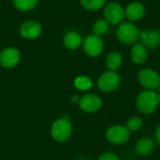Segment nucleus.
Instances as JSON below:
<instances>
[{
  "instance_id": "16",
  "label": "nucleus",
  "mask_w": 160,
  "mask_h": 160,
  "mask_svg": "<svg viewBox=\"0 0 160 160\" xmlns=\"http://www.w3.org/2000/svg\"><path fill=\"white\" fill-rule=\"evenodd\" d=\"M64 44L68 49L75 50L82 44V37L77 32H69L65 36Z\"/></svg>"
},
{
  "instance_id": "9",
  "label": "nucleus",
  "mask_w": 160,
  "mask_h": 160,
  "mask_svg": "<svg viewBox=\"0 0 160 160\" xmlns=\"http://www.w3.org/2000/svg\"><path fill=\"white\" fill-rule=\"evenodd\" d=\"M139 38L145 47L149 49L157 48L160 45V31L158 29H153L150 31L142 30L139 32Z\"/></svg>"
},
{
  "instance_id": "4",
  "label": "nucleus",
  "mask_w": 160,
  "mask_h": 160,
  "mask_svg": "<svg viewBox=\"0 0 160 160\" xmlns=\"http://www.w3.org/2000/svg\"><path fill=\"white\" fill-rule=\"evenodd\" d=\"M121 82L120 76L114 71H107L103 73L98 82V85L99 89L103 92L110 93L118 88Z\"/></svg>"
},
{
  "instance_id": "12",
  "label": "nucleus",
  "mask_w": 160,
  "mask_h": 160,
  "mask_svg": "<svg viewBox=\"0 0 160 160\" xmlns=\"http://www.w3.org/2000/svg\"><path fill=\"white\" fill-rule=\"evenodd\" d=\"M20 60V53L15 48L5 49L0 54V64L5 68L15 67Z\"/></svg>"
},
{
  "instance_id": "13",
  "label": "nucleus",
  "mask_w": 160,
  "mask_h": 160,
  "mask_svg": "<svg viewBox=\"0 0 160 160\" xmlns=\"http://www.w3.org/2000/svg\"><path fill=\"white\" fill-rule=\"evenodd\" d=\"M145 13V8L142 4L135 2L128 6L125 14L130 21H138L143 17Z\"/></svg>"
},
{
  "instance_id": "1",
  "label": "nucleus",
  "mask_w": 160,
  "mask_h": 160,
  "mask_svg": "<svg viewBox=\"0 0 160 160\" xmlns=\"http://www.w3.org/2000/svg\"><path fill=\"white\" fill-rule=\"evenodd\" d=\"M159 104L158 94L153 90H145L139 94L136 100L137 109L143 114H150L156 111Z\"/></svg>"
},
{
  "instance_id": "19",
  "label": "nucleus",
  "mask_w": 160,
  "mask_h": 160,
  "mask_svg": "<svg viewBox=\"0 0 160 160\" xmlns=\"http://www.w3.org/2000/svg\"><path fill=\"white\" fill-rule=\"evenodd\" d=\"M74 85L79 90L86 91V90H89L93 86V82L88 77L80 76V77L76 78V80L74 82Z\"/></svg>"
},
{
  "instance_id": "3",
  "label": "nucleus",
  "mask_w": 160,
  "mask_h": 160,
  "mask_svg": "<svg viewBox=\"0 0 160 160\" xmlns=\"http://www.w3.org/2000/svg\"><path fill=\"white\" fill-rule=\"evenodd\" d=\"M72 127L67 118L56 120L52 127V136L57 142L67 141L71 134Z\"/></svg>"
},
{
  "instance_id": "8",
  "label": "nucleus",
  "mask_w": 160,
  "mask_h": 160,
  "mask_svg": "<svg viewBox=\"0 0 160 160\" xmlns=\"http://www.w3.org/2000/svg\"><path fill=\"white\" fill-rule=\"evenodd\" d=\"M104 15L111 23H119L125 17V12L121 5L117 3H110L105 7Z\"/></svg>"
},
{
  "instance_id": "25",
  "label": "nucleus",
  "mask_w": 160,
  "mask_h": 160,
  "mask_svg": "<svg viewBox=\"0 0 160 160\" xmlns=\"http://www.w3.org/2000/svg\"><path fill=\"white\" fill-rule=\"evenodd\" d=\"M158 99H159V103H160V95H158Z\"/></svg>"
},
{
  "instance_id": "2",
  "label": "nucleus",
  "mask_w": 160,
  "mask_h": 160,
  "mask_svg": "<svg viewBox=\"0 0 160 160\" xmlns=\"http://www.w3.org/2000/svg\"><path fill=\"white\" fill-rule=\"evenodd\" d=\"M117 37L121 42L127 45L135 43L139 38V30L131 22H123L117 29Z\"/></svg>"
},
{
  "instance_id": "7",
  "label": "nucleus",
  "mask_w": 160,
  "mask_h": 160,
  "mask_svg": "<svg viewBox=\"0 0 160 160\" xmlns=\"http://www.w3.org/2000/svg\"><path fill=\"white\" fill-rule=\"evenodd\" d=\"M83 48L85 52L89 56L95 57L101 53L103 50V41L99 36L90 35L85 38L83 43Z\"/></svg>"
},
{
  "instance_id": "21",
  "label": "nucleus",
  "mask_w": 160,
  "mask_h": 160,
  "mask_svg": "<svg viewBox=\"0 0 160 160\" xmlns=\"http://www.w3.org/2000/svg\"><path fill=\"white\" fill-rule=\"evenodd\" d=\"M142 118L140 117H131L128 120L127 122V128L130 131V132H133V131H137L139 130L142 127Z\"/></svg>"
},
{
  "instance_id": "14",
  "label": "nucleus",
  "mask_w": 160,
  "mask_h": 160,
  "mask_svg": "<svg viewBox=\"0 0 160 160\" xmlns=\"http://www.w3.org/2000/svg\"><path fill=\"white\" fill-rule=\"evenodd\" d=\"M147 58L146 47L142 43H136L131 50V59L136 64H142Z\"/></svg>"
},
{
  "instance_id": "23",
  "label": "nucleus",
  "mask_w": 160,
  "mask_h": 160,
  "mask_svg": "<svg viewBox=\"0 0 160 160\" xmlns=\"http://www.w3.org/2000/svg\"><path fill=\"white\" fill-rule=\"evenodd\" d=\"M98 160H120V158H118V156H116L113 153L111 152H106L104 154H102Z\"/></svg>"
},
{
  "instance_id": "22",
  "label": "nucleus",
  "mask_w": 160,
  "mask_h": 160,
  "mask_svg": "<svg viewBox=\"0 0 160 160\" xmlns=\"http://www.w3.org/2000/svg\"><path fill=\"white\" fill-rule=\"evenodd\" d=\"M108 30V22L105 20H98L94 24V32L97 36H101L105 34Z\"/></svg>"
},
{
  "instance_id": "17",
  "label": "nucleus",
  "mask_w": 160,
  "mask_h": 160,
  "mask_svg": "<svg viewBox=\"0 0 160 160\" xmlns=\"http://www.w3.org/2000/svg\"><path fill=\"white\" fill-rule=\"evenodd\" d=\"M121 64H122V56L118 52H112L106 58V66L112 71L118 69Z\"/></svg>"
},
{
  "instance_id": "18",
  "label": "nucleus",
  "mask_w": 160,
  "mask_h": 160,
  "mask_svg": "<svg viewBox=\"0 0 160 160\" xmlns=\"http://www.w3.org/2000/svg\"><path fill=\"white\" fill-rule=\"evenodd\" d=\"M37 3L38 0H13L15 8L22 11H26L34 8Z\"/></svg>"
},
{
  "instance_id": "10",
  "label": "nucleus",
  "mask_w": 160,
  "mask_h": 160,
  "mask_svg": "<svg viewBox=\"0 0 160 160\" xmlns=\"http://www.w3.org/2000/svg\"><path fill=\"white\" fill-rule=\"evenodd\" d=\"M79 103H80L81 109L86 112H95L98 111L102 105V101L100 98L92 94L83 96L80 99Z\"/></svg>"
},
{
  "instance_id": "5",
  "label": "nucleus",
  "mask_w": 160,
  "mask_h": 160,
  "mask_svg": "<svg viewBox=\"0 0 160 160\" xmlns=\"http://www.w3.org/2000/svg\"><path fill=\"white\" fill-rule=\"evenodd\" d=\"M139 82L146 90H154L160 85V76L153 69L144 68L139 72Z\"/></svg>"
},
{
  "instance_id": "20",
  "label": "nucleus",
  "mask_w": 160,
  "mask_h": 160,
  "mask_svg": "<svg viewBox=\"0 0 160 160\" xmlns=\"http://www.w3.org/2000/svg\"><path fill=\"white\" fill-rule=\"evenodd\" d=\"M106 0H81L82 7L90 10H96L104 6Z\"/></svg>"
},
{
  "instance_id": "24",
  "label": "nucleus",
  "mask_w": 160,
  "mask_h": 160,
  "mask_svg": "<svg viewBox=\"0 0 160 160\" xmlns=\"http://www.w3.org/2000/svg\"><path fill=\"white\" fill-rule=\"evenodd\" d=\"M156 140L160 144V125L158 127V128L156 130Z\"/></svg>"
},
{
  "instance_id": "15",
  "label": "nucleus",
  "mask_w": 160,
  "mask_h": 160,
  "mask_svg": "<svg viewBox=\"0 0 160 160\" xmlns=\"http://www.w3.org/2000/svg\"><path fill=\"white\" fill-rule=\"evenodd\" d=\"M155 149V143L151 139L143 138L136 143V152L140 156H148Z\"/></svg>"
},
{
  "instance_id": "6",
  "label": "nucleus",
  "mask_w": 160,
  "mask_h": 160,
  "mask_svg": "<svg viewBox=\"0 0 160 160\" xmlns=\"http://www.w3.org/2000/svg\"><path fill=\"white\" fill-rule=\"evenodd\" d=\"M130 131L124 126H113L106 132L107 140L114 144H123L129 139Z\"/></svg>"
},
{
  "instance_id": "11",
  "label": "nucleus",
  "mask_w": 160,
  "mask_h": 160,
  "mask_svg": "<svg viewBox=\"0 0 160 160\" xmlns=\"http://www.w3.org/2000/svg\"><path fill=\"white\" fill-rule=\"evenodd\" d=\"M41 31H42V28L40 24L35 21H27L23 22L20 27L21 36L28 39H33V38L39 37V35L41 34Z\"/></svg>"
}]
</instances>
